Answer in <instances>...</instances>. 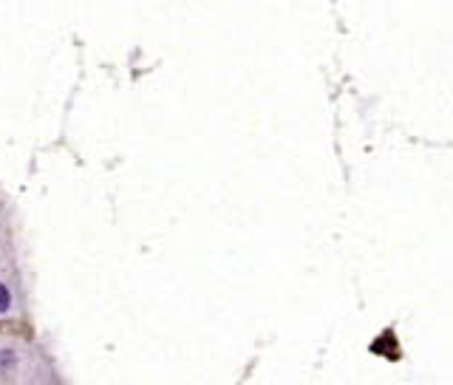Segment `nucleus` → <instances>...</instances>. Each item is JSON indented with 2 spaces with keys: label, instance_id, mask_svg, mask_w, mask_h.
Here are the masks:
<instances>
[{
  "label": "nucleus",
  "instance_id": "nucleus-1",
  "mask_svg": "<svg viewBox=\"0 0 453 385\" xmlns=\"http://www.w3.org/2000/svg\"><path fill=\"white\" fill-rule=\"evenodd\" d=\"M9 309V289L0 284V311H6Z\"/></svg>",
  "mask_w": 453,
  "mask_h": 385
}]
</instances>
